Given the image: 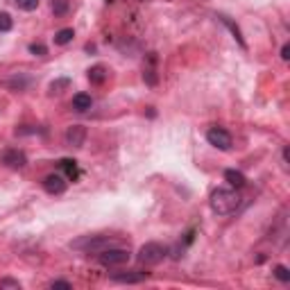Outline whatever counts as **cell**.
Here are the masks:
<instances>
[{"label":"cell","instance_id":"9","mask_svg":"<svg viewBox=\"0 0 290 290\" xmlns=\"http://www.w3.org/2000/svg\"><path fill=\"white\" fill-rule=\"evenodd\" d=\"M66 177H61V175H48L43 179V188L48 190L50 195H59V193H63L66 190Z\"/></svg>","mask_w":290,"mask_h":290},{"label":"cell","instance_id":"17","mask_svg":"<svg viewBox=\"0 0 290 290\" xmlns=\"http://www.w3.org/2000/svg\"><path fill=\"white\" fill-rule=\"evenodd\" d=\"M50 7H52L54 16H63V14L68 12V7H70V5H68V0H52V3H50Z\"/></svg>","mask_w":290,"mask_h":290},{"label":"cell","instance_id":"23","mask_svg":"<svg viewBox=\"0 0 290 290\" xmlns=\"http://www.w3.org/2000/svg\"><path fill=\"white\" fill-rule=\"evenodd\" d=\"M0 288H21L16 279H0Z\"/></svg>","mask_w":290,"mask_h":290},{"label":"cell","instance_id":"2","mask_svg":"<svg viewBox=\"0 0 290 290\" xmlns=\"http://www.w3.org/2000/svg\"><path fill=\"white\" fill-rule=\"evenodd\" d=\"M116 240L109 238V236H102V234H86V236H80L77 240H72L70 247L77 249V252H86V254H98L107 247H113Z\"/></svg>","mask_w":290,"mask_h":290},{"label":"cell","instance_id":"3","mask_svg":"<svg viewBox=\"0 0 290 290\" xmlns=\"http://www.w3.org/2000/svg\"><path fill=\"white\" fill-rule=\"evenodd\" d=\"M168 256V247L161 243H145L138 249V263L143 265H157Z\"/></svg>","mask_w":290,"mask_h":290},{"label":"cell","instance_id":"10","mask_svg":"<svg viewBox=\"0 0 290 290\" xmlns=\"http://www.w3.org/2000/svg\"><path fill=\"white\" fill-rule=\"evenodd\" d=\"M225 179L229 181V186H234V188H243V186L247 184V177H245L240 170H234V168L225 170Z\"/></svg>","mask_w":290,"mask_h":290},{"label":"cell","instance_id":"15","mask_svg":"<svg viewBox=\"0 0 290 290\" xmlns=\"http://www.w3.org/2000/svg\"><path fill=\"white\" fill-rule=\"evenodd\" d=\"M72 36H75V32H72V27H66V30H59L57 34H54V43L57 45H66L72 41Z\"/></svg>","mask_w":290,"mask_h":290},{"label":"cell","instance_id":"1","mask_svg":"<svg viewBox=\"0 0 290 290\" xmlns=\"http://www.w3.org/2000/svg\"><path fill=\"white\" fill-rule=\"evenodd\" d=\"M240 206V195L234 188H218L211 195V208L218 215H231Z\"/></svg>","mask_w":290,"mask_h":290},{"label":"cell","instance_id":"5","mask_svg":"<svg viewBox=\"0 0 290 290\" xmlns=\"http://www.w3.org/2000/svg\"><path fill=\"white\" fill-rule=\"evenodd\" d=\"M206 140L213 148L222 150V152L231 150V134L227 129H222V127H211V129L206 131Z\"/></svg>","mask_w":290,"mask_h":290},{"label":"cell","instance_id":"7","mask_svg":"<svg viewBox=\"0 0 290 290\" xmlns=\"http://www.w3.org/2000/svg\"><path fill=\"white\" fill-rule=\"evenodd\" d=\"M63 138H66L68 148H75V150L82 148L86 140V127L84 125H70L66 129V136H63Z\"/></svg>","mask_w":290,"mask_h":290},{"label":"cell","instance_id":"20","mask_svg":"<svg viewBox=\"0 0 290 290\" xmlns=\"http://www.w3.org/2000/svg\"><path fill=\"white\" fill-rule=\"evenodd\" d=\"M274 276L279 281H283V283H288V281H290V270L285 265H276L274 267Z\"/></svg>","mask_w":290,"mask_h":290},{"label":"cell","instance_id":"8","mask_svg":"<svg viewBox=\"0 0 290 290\" xmlns=\"http://www.w3.org/2000/svg\"><path fill=\"white\" fill-rule=\"evenodd\" d=\"M109 279L116 281V283H140V281L148 279L145 272H136V270H129V272H111Z\"/></svg>","mask_w":290,"mask_h":290},{"label":"cell","instance_id":"14","mask_svg":"<svg viewBox=\"0 0 290 290\" xmlns=\"http://www.w3.org/2000/svg\"><path fill=\"white\" fill-rule=\"evenodd\" d=\"M218 18H220V21H222V23H225V25H227V27H229V30H231V34H234V39H236V41H238V43H240V45H243V48H245V41H243V34H240L238 25H236V23H234V21H231V18H229V16H222V14H220V16H218Z\"/></svg>","mask_w":290,"mask_h":290},{"label":"cell","instance_id":"4","mask_svg":"<svg viewBox=\"0 0 290 290\" xmlns=\"http://www.w3.org/2000/svg\"><path fill=\"white\" fill-rule=\"evenodd\" d=\"M129 261V249H122V247H107L102 252H98V263L104 267H116L122 265V263Z\"/></svg>","mask_w":290,"mask_h":290},{"label":"cell","instance_id":"24","mask_svg":"<svg viewBox=\"0 0 290 290\" xmlns=\"http://www.w3.org/2000/svg\"><path fill=\"white\" fill-rule=\"evenodd\" d=\"M50 288H66V290H70L72 283H70V281H52V283H50Z\"/></svg>","mask_w":290,"mask_h":290},{"label":"cell","instance_id":"19","mask_svg":"<svg viewBox=\"0 0 290 290\" xmlns=\"http://www.w3.org/2000/svg\"><path fill=\"white\" fill-rule=\"evenodd\" d=\"M61 168L68 172V179H75V177H77V166H75V161H70V159H63V161H61Z\"/></svg>","mask_w":290,"mask_h":290},{"label":"cell","instance_id":"12","mask_svg":"<svg viewBox=\"0 0 290 290\" xmlns=\"http://www.w3.org/2000/svg\"><path fill=\"white\" fill-rule=\"evenodd\" d=\"M107 80V68L104 66H93V68H89V82L91 84H102V82Z\"/></svg>","mask_w":290,"mask_h":290},{"label":"cell","instance_id":"6","mask_svg":"<svg viewBox=\"0 0 290 290\" xmlns=\"http://www.w3.org/2000/svg\"><path fill=\"white\" fill-rule=\"evenodd\" d=\"M0 163H5L7 168H25L27 166V157H25V152H21V150H16V148H9V150H5L3 154H0Z\"/></svg>","mask_w":290,"mask_h":290},{"label":"cell","instance_id":"18","mask_svg":"<svg viewBox=\"0 0 290 290\" xmlns=\"http://www.w3.org/2000/svg\"><path fill=\"white\" fill-rule=\"evenodd\" d=\"M16 3L18 9H23V12H34L36 7H39V0H14Z\"/></svg>","mask_w":290,"mask_h":290},{"label":"cell","instance_id":"11","mask_svg":"<svg viewBox=\"0 0 290 290\" xmlns=\"http://www.w3.org/2000/svg\"><path fill=\"white\" fill-rule=\"evenodd\" d=\"M91 107H93V100H91L89 93H77L75 98H72V109H75V111L84 113V111H89Z\"/></svg>","mask_w":290,"mask_h":290},{"label":"cell","instance_id":"22","mask_svg":"<svg viewBox=\"0 0 290 290\" xmlns=\"http://www.w3.org/2000/svg\"><path fill=\"white\" fill-rule=\"evenodd\" d=\"M30 52L34 57H43V54H48V48L43 43H30Z\"/></svg>","mask_w":290,"mask_h":290},{"label":"cell","instance_id":"26","mask_svg":"<svg viewBox=\"0 0 290 290\" xmlns=\"http://www.w3.org/2000/svg\"><path fill=\"white\" fill-rule=\"evenodd\" d=\"M281 59H283V61L290 59V45L288 43H283V48H281Z\"/></svg>","mask_w":290,"mask_h":290},{"label":"cell","instance_id":"16","mask_svg":"<svg viewBox=\"0 0 290 290\" xmlns=\"http://www.w3.org/2000/svg\"><path fill=\"white\" fill-rule=\"evenodd\" d=\"M68 86H70V80H68V77H59V80H54L52 84H50V93H61L63 89H68Z\"/></svg>","mask_w":290,"mask_h":290},{"label":"cell","instance_id":"25","mask_svg":"<svg viewBox=\"0 0 290 290\" xmlns=\"http://www.w3.org/2000/svg\"><path fill=\"white\" fill-rule=\"evenodd\" d=\"M145 80H148V84H157V75H154V68H148V70H145Z\"/></svg>","mask_w":290,"mask_h":290},{"label":"cell","instance_id":"13","mask_svg":"<svg viewBox=\"0 0 290 290\" xmlns=\"http://www.w3.org/2000/svg\"><path fill=\"white\" fill-rule=\"evenodd\" d=\"M30 84H32V80L25 75H16V77H12V80H7V86L14 91H25Z\"/></svg>","mask_w":290,"mask_h":290},{"label":"cell","instance_id":"21","mask_svg":"<svg viewBox=\"0 0 290 290\" xmlns=\"http://www.w3.org/2000/svg\"><path fill=\"white\" fill-rule=\"evenodd\" d=\"M12 25H14L12 16L5 14V12H0V32H9V30H12Z\"/></svg>","mask_w":290,"mask_h":290}]
</instances>
